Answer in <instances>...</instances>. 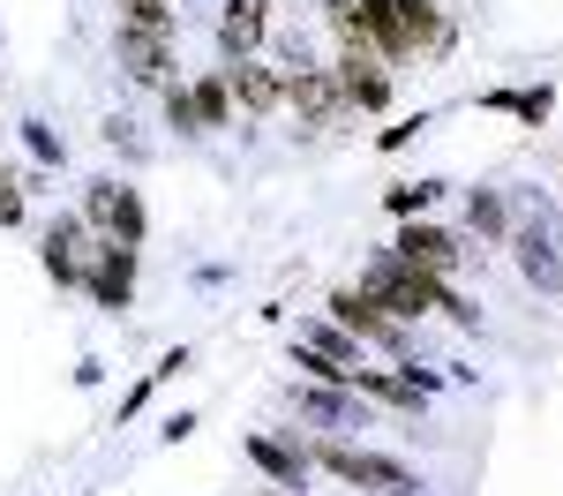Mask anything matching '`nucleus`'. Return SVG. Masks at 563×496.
I'll list each match as a JSON object with an SVG mask.
<instances>
[{
  "label": "nucleus",
  "mask_w": 563,
  "mask_h": 496,
  "mask_svg": "<svg viewBox=\"0 0 563 496\" xmlns=\"http://www.w3.org/2000/svg\"><path fill=\"white\" fill-rule=\"evenodd\" d=\"M443 286H451V278L398 264L390 249H376V256L361 264V294H368V301H376L390 323H421V316H435V294H443Z\"/></svg>",
  "instance_id": "nucleus-1"
},
{
  "label": "nucleus",
  "mask_w": 563,
  "mask_h": 496,
  "mask_svg": "<svg viewBox=\"0 0 563 496\" xmlns=\"http://www.w3.org/2000/svg\"><path fill=\"white\" fill-rule=\"evenodd\" d=\"M301 451H308V466H323L331 482H346V489H361V496H390V489H406V482H413L390 451L346 444V437H316V444H301Z\"/></svg>",
  "instance_id": "nucleus-2"
},
{
  "label": "nucleus",
  "mask_w": 563,
  "mask_h": 496,
  "mask_svg": "<svg viewBox=\"0 0 563 496\" xmlns=\"http://www.w3.org/2000/svg\"><path fill=\"white\" fill-rule=\"evenodd\" d=\"M323 316H331L339 331H353L361 346H376V354H390V361H413V323H390L361 286H331V294H323Z\"/></svg>",
  "instance_id": "nucleus-3"
},
{
  "label": "nucleus",
  "mask_w": 563,
  "mask_h": 496,
  "mask_svg": "<svg viewBox=\"0 0 563 496\" xmlns=\"http://www.w3.org/2000/svg\"><path fill=\"white\" fill-rule=\"evenodd\" d=\"M135 256H143V249H121V241H106V233H90V241H84V294L106 316H129L135 309Z\"/></svg>",
  "instance_id": "nucleus-4"
},
{
  "label": "nucleus",
  "mask_w": 563,
  "mask_h": 496,
  "mask_svg": "<svg viewBox=\"0 0 563 496\" xmlns=\"http://www.w3.org/2000/svg\"><path fill=\"white\" fill-rule=\"evenodd\" d=\"M286 106L301 113V129H308V135H339V129H353V106H346V90H339V76H331V60H316V68H294V76H286Z\"/></svg>",
  "instance_id": "nucleus-5"
},
{
  "label": "nucleus",
  "mask_w": 563,
  "mask_h": 496,
  "mask_svg": "<svg viewBox=\"0 0 563 496\" xmlns=\"http://www.w3.org/2000/svg\"><path fill=\"white\" fill-rule=\"evenodd\" d=\"M225 68V90H233V113L256 129V121H271L278 106H286V76L271 68V53H256V60H218Z\"/></svg>",
  "instance_id": "nucleus-6"
},
{
  "label": "nucleus",
  "mask_w": 563,
  "mask_h": 496,
  "mask_svg": "<svg viewBox=\"0 0 563 496\" xmlns=\"http://www.w3.org/2000/svg\"><path fill=\"white\" fill-rule=\"evenodd\" d=\"M390 256H398V264H413V271H435V278H459L466 241H459V233H443V225H429V219H398Z\"/></svg>",
  "instance_id": "nucleus-7"
},
{
  "label": "nucleus",
  "mask_w": 563,
  "mask_h": 496,
  "mask_svg": "<svg viewBox=\"0 0 563 496\" xmlns=\"http://www.w3.org/2000/svg\"><path fill=\"white\" fill-rule=\"evenodd\" d=\"M511 264H519V278L533 286V294H563V256L556 241H549V211L541 219H511Z\"/></svg>",
  "instance_id": "nucleus-8"
},
{
  "label": "nucleus",
  "mask_w": 563,
  "mask_h": 496,
  "mask_svg": "<svg viewBox=\"0 0 563 496\" xmlns=\"http://www.w3.org/2000/svg\"><path fill=\"white\" fill-rule=\"evenodd\" d=\"M113 60H121V76L129 84H174V38H158V31H129V23H113Z\"/></svg>",
  "instance_id": "nucleus-9"
},
{
  "label": "nucleus",
  "mask_w": 563,
  "mask_h": 496,
  "mask_svg": "<svg viewBox=\"0 0 563 496\" xmlns=\"http://www.w3.org/2000/svg\"><path fill=\"white\" fill-rule=\"evenodd\" d=\"M241 451H249V466H263V474H271V489H286V496H301L308 474H316V466H308V451L286 444V437H271V429H249V437H241Z\"/></svg>",
  "instance_id": "nucleus-10"
},
{
  "label": "nucleus",
  "mask_w": 563,
  "mask_h": 496,
  "mask_svg": "<svg viewBox=\"0 0 563 496\" xmlns=\"http://www.w3.org/2000/svg\"><path fill=\"white\" fill-rule=\"evenodd\" d=\"M353 15H361V31H368V45H376L384 68L421 60V53H413V31H406V15H398V0H353Z\"/></svg>",
  "instance_id": "nucleus-11"
},
{
  "label": "nucleus",
  "mask_w": 563,
  "mask_h": 496,
  "mask_svg": "<svg viewBox=\"0 0 563 496\" xmlns=\"http://www.w3.org/2000/svg\"><path fill=\"white\" fill-rule=\"evenodd\" d=\"M84 219L76 211H60V219L45 225V241H38V264H45V278L53 286H84Z\"/></svg>",
  "instance_id": "nucleus-12"
},
{
  "label": "nucleus",
  "mask_w": 563,
  "mask_h": 496,
  "mask_svg": "<svg viewBox=\"0 0 563 496\" xmlns=\"http://www.w3.org/2000/svg\"><path fill=\"white\" fill-rule=\"evenodd\" d=\"M294 406H301V421L316 429H361L368 414H361V392L346 384H294Z\"/></svg>",
  "instance_id": "nucleus-13"
},
{
  "label": "nucleus",
  "mask_w": 563,
  "mask_h": 496,
  "mask_svg": "<svg viewBox=\"0 0 563 496\" xmlns=\"http://www.w3.org/2000/svg\"><path fill=\"white\" fill-rule=\"evenodd\" d=\"M294 346H308V354H323L331 361V368H368V346H361V339H353V331H339V323H331V316H301V331H294Z\"/></svg>",
  "instance_id": "nucleus-14"
},
{
  "label": "nucleus",
  "mask_w": 563,
  "mask_h": 496,
  "mask_svg": "<svg viewBox=\"0 0 563 496\" xmlns=\"http://www.w3.org/2000/svg\"><path fill=\"white\" fill-rule=\"evenodd\" d=\"M331 76L346 90L353 121H361V113H390V68H376V60H331Z\"/></svg>",
  "instance_id": "nucleus-15"
},
{
  "label": "nucleus",
  "mask_w": 563,
  "mask_h": 496,
  "mask_svg": "<svg viewBox=\"0 0 563 496\" xmlns=\"http://www.w3.org/2000/svg\"><path fill=\"white\" fill-rule=\"evenodd\" d=\"M481 113H511V121H526V129H549L556 90L549 84H496V90H481Z\"/></svg>",
  "instance_id": "nucleus-16"
},
{
  "label": "nucleus",
  "mask_w": 563,
  "mask_h": 496,
  "mask_svg": "<svg viewBox=\"0 0 563 496\" xmlns=\"http://www.w3.org/2000/svg\"><path fill=\"white\" fill-rule=\"evenodd\" d=\"M353 392H361V399H376V406H390V414H406V421H421V414H429V399H421L398 368H353Z\"/></svg>",
  "instance_id": "nucleus-17"
},
{
  "label": "nucleus",
  "mask_w": 563,
  "mask_h": 496,
  "mask_svg": "<svg viewBox=\"0 0 563 496\" xmlns=\"http://www.w3.org/2000/svg\"><path fill=\"white\" fill-rule=\"evenodd\" d=\"M188 98H196V121H203V135L241 129V113H233V90H225V68H203V76L188 84Z\"/></svg>",
  "instance_id": "nucleus-18"
},
{
  "label": "nucleus",
  "mask_w": 563,
  "mask_h": 496,
  "mask_svg": "<svg viewBox=\"0 0 563 496\" xmlns=\"http://www.w3.org/2000/svg\"><path fill=\"white\" fill-rule=\"evenodd\" d=\"M466 225L481 233V249H504V241H511V203H504L496 188H474V196H466Z\"/></svg>",
  "instance_id": "nucleus-19"
},
{
  "label": "nucleus",
  "mask_w": 563,
  "mask_h": 496,
  "mask_svg": "<svg viewBox=\"0 0 563 496\" xmlns=\"http://www.w3.org/2000/svg\"><path fill=\"white\" fill-rule=\"evenodd\" d=\"M180 368H188V346H174V354H158V368H143V384H135L129 399H121V414H113V429H129L135 414H143V406L158 399V384H174Z\"/></svg>",
  "instance_id": "nucleus-20"
},
{
  "label": "nucleus",
  "mask_w": 563,
  "mask_h": 496,
  "mask_svg": "<svg viewBox=\"0 0 563 496\" xmlns=\"http://www.w3.org/2000/svg\"><path fill=\"white\" fill-rule=\"evenodd\" d=\"M113 23H129V31H158V38H180V8H174V0H113Z\"/></svg>",
  "instance_id": "nucleus-21"
},
{
  "label": "nucleus",
  "mask_w": 563,
  "mask_h": 496,
  "mask_svg": "<svg viewBox=\"0 0 563 496\" xmlns=\"http://www.w3.org/2000/svg\"><path fill=\"white\" fill-rule=\"evenodd\" d=\"M106 241H121V249H143V241H151V211H143V196H135L129 180H121V196H113V225H106Z\"/></svg>",
  "instance_id": "nucleus-22"
},
{
  "label": "nucleus",
  "mask_w": 563,
  "mask_h": 496,
  "mask_svg": "<svg viewBox=\"0 0 563 496\" xmlns=\"http://www.w3.org/2000/svg\"><path fill=\"white\" fill-rule=\"evenodd\" d=\"M263 45H271V31H256L249 15H225L218 8V60H256Z\"/></svg>",
  "instance_id": "nucleus-23"
},
{
  "label": "nucleus",
  "mask_w": 563,
  "mask_h": 496,
  "mask_svg": "<svg viewBox=\"0 0 563 496\" xmlns=\"http://www.w3.org/2000/svg\"><path fill=\"white\" fill-rule=\"evenodd\" d=\"M443 188H451V180H390V188H384V211H390V219H421Z\"/></svg>",
  "instance_id": "nucleus-24"
},
{
  "label": "nucleus",
  "mask_w": 563,
  "mask_h": 496,
  "mask_svg": "<svg viewBox=\"0 0 563 496\" xmlns=\"http://www.w3.org/2000/svg\"><path fill=\"white\" fill-rule=\"evenodd\" d=\"M15 135H23V151L38 158L45 174H60V166H68V143H60V129H45V121H15Z\"/></svg>",
  "instance_id": "nucleus-25"
},
{
  "label": "nucleus",
  "mask_w": 563,
  "mask_h": 496,
  "mask_svg": "<svg viewBox=\"0 0 563 496\" xmlns=\"http://www.w3.org/2000/svg\"><path fill=\"white\" fill-rule=\"evenodd\" d=\"M113 196H121V180H84V203H76L84 233H106L113 225Z\"/></svg>",
  "instance_id": "nucleus-26"
},
{
  "label": "nucleus",
  "mask_w": 563,
  "mask_h": 496,
  "mask_svg": "<svg viewBox=\"0 0 563 496\" xmlns=\"http://www.w3.org/2000/svg\"><path fill=\"white\" fill-rule=\"evenodd\" d=\"M158 106H166V129H180V135H203V121H196V98H188V84H158Z\"/></svg>",
  "instance_id": "nucleus-27"
},
{
  "label": "nucleus",
  "mask_w": 563,
  "mask_h": 496,
  "mask_svg": "<svg viewBox=\"0 0 563 496\" xmlns=\"http://www.w3.org/2000/svg\"><path fill=\"white\" fill-rule=\"evenodd\" d=\"M23 219H31V188L0 166V225H23Z\"/></svg>",
  "instance_id": "nucleus-28"
},
{
  "label": "nucleus",
  "mask_w": 563,
  "mask_h": 496,
  "mask_svg": "<svg viewBox=\"0 0 563 496\" xmlns=\"http://www.w3.org/2000/svg\"><path fill=\"white\" fill-rule=\"evenodd\" d=\"M435 316H443V323H459V331H481V309L459 294V286H443V294H435Z\"/></svg>",
  "instance_id": "nucleus-29"
},
{
  "label": "nucleus",
  "mask_w": 563,
  "mask_h": 496,
  "mask_svg": "<svg viewBox=\"0 0 563 496\" xmlns=\"http://www.w3.org/2000/svg\"><path fill=\"white\" fill-rule=\"evenodd\" d=\"M98 135H106V143H113L121 158H143V135H135V121H129V113H113V121H106Z\"/></svg>",
  "instance_id": "nucleus-30"
},
{
  "label": "nucleus",
  "mask_w": 563,
  "mask_h": 496,
  "mask_svg": "<svg viewBox=\"0 0 563 496\" xmlns=\"http://www.w3.org/2000/svg\"><path fill=\"white\" fill-rule=\"evenodd\" d=\"M225 15H249L256 31H271L278 23V0H225Z\"/></svg>",
  "instance_id": "nucleus-31"
},
{
  "label": "nucleus",
  "mask_w": 563,
  "mask_h": 496,
  "mask_svg": "<svg viewBox=\"0 0 563 496\" xmlns=\"http://www.w3.org/2000/svg\"><path fill=\"white\" fill-rule=\"evenodd\" d=\"M421 129H429V113H406V121H398V129H384L376 143H384V151H406V143H413Z\"/></svg>",
  "instance_id": "nucleus-32"
},
{
  "label": "nucleus",
  "mask_w": 563,
  "mask_h": 496,
  "mask_svg": "<svg viewBox=\"0 0 563 496\" xmlns=\"http://www.w3.org/2000/svg\"><path fill=\"white\" fill-rule=\"evenodd\" d=\"M390 496H421V482H406V489H390Z\"/></svg>",
  "instance_id": "nucleus-33"
},
{
  "label": "nucleus",
  "mask_w": 563,
  "mask_h": 496,
  "mask_svg": "<svg viewBox=\"0 0 563 496\" xmlns=\"http://www.w3.org/2000/svg\"><path fill=\"white\" fill-rule=\"evenodd\" d=\"M256 496H286V489H256Z\"/></svg>",
  "instance_id": "nucleus-34"
},
{
  "label": "nucleus",
  "mask_w": 563,
  "mask_h": 496,
  "mask_svg": "<svg viewBox=\"0 0 563 496\" xmlns=\"http://www.w3.org/2000/svg\"><path fill=\"white\" fill-rule=\"evenodd\" d=\"M218 8H225V0H218Z\"/></svg>",
  "instance_id": "nucleus-35"
}]
</instances>
